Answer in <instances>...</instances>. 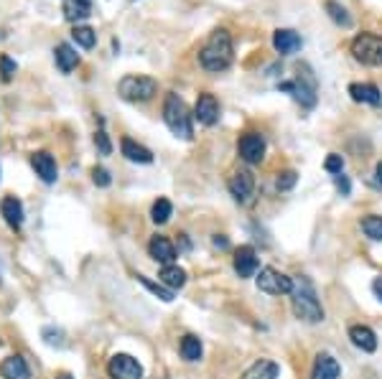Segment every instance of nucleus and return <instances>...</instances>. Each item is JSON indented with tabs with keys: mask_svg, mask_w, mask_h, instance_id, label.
Here are the masks:
<instances>
[{
	"mask_svg": "<svg viewBox=\"0 0 382 379\" xmlns=\"http://www.w3.org/2000/svg\"><path fill=\"white\" fill-rule=\"evenodd\" d=\"M291 308L299 321H306V323H319V321H324V305H321L319 295H316L314 283H311L306 275H301V278L293 280Z\"/></svg>",
	"mask_w": 382,
	"mask_h": 379,
	"instance_id": "nucleus-1",
	"label": "nucleus"
},
{
	"mask_svg": "<svg viewBox=\"0 0 382 379\" xmlns=\"http://www.w3.org/2000/svg\"><path fill=\"white\" fill-rule=\"evenodd\" d=\"M234 59L232 49V36L227 34L225 28H217L214 34L209 36V41L204 43V49L199 51V61L207 72H225Z\"/></svg>",
	"mask_w": 382,
	"mask_h": 379,
	"instance_id": "nucleus-2",
	"label": "nucleus"
},
{
	"mask_svg": "<svg viewBox=\"0 0 382 379\" xmlns=\"http://www.w3.org/2000/svg\"><path fill=\"white\" fill-rule=\"evenodd\" d=\"M163 122H166V127L176 138H181V140H191L194 138L189 107H186V102L179 94L174 92L166 94V102H163Z\"/></svg>",
	"mask_w": 382,
	"mask_h": 379,
	"instance_id": "nucleus-3",
	"label": "nucleus"
},
{
	"mask_svg": "<svg viewBox=\"0 0 382 379\" xmlns=\"http://www.w3.org/2000/svg\"><path fill=\"white\" fill-rule=\"evenodd\" d=\"M117 92H120V97H123L125 102H148L156 97L158 82L143 74H128L120 79Z\"/></svg>",
	"mask_w": 382,
	"mask_h": 379,
	"instance_id": "nucleus-4",
	"label": "nucleus"
},
{
	"mask_svg": "<svg viewBox=\"0 0 382 379\" xmlns=\"http://www.w3.org/2000/svg\"><path fill=\"white\" fill-rule=\"evenodd\" d=\"M352 56L365 67H382V36L359 34L352 41Z\"/></svg>",
	"mask_w": 382,
	"mask_h": 379,
	"instance_id": "nucleus-5",
	"label": "nucleus"
},
{
	"mask_svg": "<svg viewBox=\"0 0 382 379\" xmlns=\"http://www.w3.org/2000/svg\"><path fill=\"white\" fill-rule=\"evenodd\" d=\"M278 89H281V92L293 94V100L301 102L303 107H314L316 105V82L306 74L296 76L293 82H281Z\"/></svg>",
	"mask_w": 382,
	"mask_h": 379,
	"instance_id": "nucleus-6",
	"label": "nucleus"
},
{
	"mask_svg": "<svg viewBox=\"0 0 382 379\" xmlns=\"http://www.w3.org/2000/svg\"><path fill=\"white\" fill-rule=\"evenodd\" d=\"M258 288L268 295H291L293 280L275 268H263L258 275Z\"/></svg>",
	"mask_w": 382,
	"mask_h": 379,
	"instance_id": "nucleus-7",
	"label": "nucleus"
},
{
	"mask_svg": "<svg viewBox=\"0 0 382 379\" xmlns=\"http://www.w3.org/2000/svg\"><path fill=\"white\" fill-rule=\"evenodd\" d=\"M110 379H143L141 362L130 354H115L108 362Z\"/></svg>",
	"mask_w": 382,
	"mask_h": 379,
	"instance_id": "nucleus-8",
	"label": "nucleus"
},
{
	"mask_svg": "<svg viewBox=\"0 0 382 379\" xmlns=\"http://www.w3.org/2000/svg\"><path fill=\"white\" fill-rule=\"evenodd\" d=\"M237 153H240V158L245 163L255 166V163L265 158V138L260 133H245L240 138V143H237Z\"/></svg>",
	"mask_w": 382,
	"mask_h": 379,
	"instance_id": "nucleus-9",
	"label": "nucleus"
},
{
	"mask_svg": "<svg viewBox=\"0 0 382 379\" xmlns=\"http://www.w3.org/2000/svg\"><path fill=\"white\" fill-rule=\"evenodd\" d=\"M227 188H230V194L240 204H248L252 199V194H255V176L248 169L234 171L232 176H230V181H227Z\"/></svg>",
	"mask_w": 382,
	"mask_h": 379,
	"instance_id": "nucleus-10",
	"label": "nucleus"
},
{
	"mask_svg": "<svg viewBox=\"0 0 382 379\" xmlns=\"http://www.w3.org/2000/svg\"><path fill=\"white\" fill-rule=\"evenodd\" d=\"M234 272L240 275V278H255L258 275V255H255V250L250 245H242L234 250V262H232Z\"/></svg>",
	"mask_w": 382,
	"mask_h": 379,
	"instance_id": "nucleus-11",
	"label": "nucleus"
},
{
	"mask_svg": "<svg viewBox=\"0 0 382 379\" xmlns=\"http://www.w3.org/2000/svg\"><path fill=\"white\" fill-rule=\"evenodd\" d=\"M194 118L199 120L201 125L212 127L219 120V102H217L214 94H199V100H197V105H194Z\"/></svg>",
	"mask_w": 382,
	"mask_h": 379,
	"instance_id": "nucleus-12",
	"label": "nucleus"
},
{
	"mask_svg": "<svg viewBox=\"0 0 382 379\" xmlns=\"http://www.w3.org/2000/svg\"><path fill=\"white\" fill-rule=\"evenodd\" d=\"M31 166H34L36 176L41 178L43 184H54L59 178V169H57V160L49 151H36L31 155Z\"/></svg>",
	"mask_w": 382,
	"mask_h": 379,
	"instance_id": "nucleus-13",
	"label": "nucleus"
},
{
	"mask_svg": "<svg viewBox=\"0 0 382 379\" xmlns=\"http://www.w3.org/2000/svg\"><path fill=\"white\" fill-rule=\"evenodd\" d=\"M148 255L161 265H174L176 262V245L163 235H156L148 242Z\"/></svg>",
	"mask_w": 382,
	"mask_h": 379,
	"instance_id": "nucleus-14",
	"label": "nucleus"
},
{
	"mask_svg": "<svg viewBox=\"0 0 382 379\" xmlns=\"http://www.w3.org/2000/svg\"><path fill=\"white\" fill-rule=\"evenodd\" d=\"M0 214H3V219H6V224H8L10 229L23 227L26 211H23V204L18 202L16 196H6V199L0 202Z\"/></svg>",
	"mask_w": 382,
	"mask_h": 379,
	"instance_id": "nucleus-15",
	"label": "nucleus"
},
{
	"mask_svg": "<svg viewBox=\"0 0 382 379\" xmlns=\"http://www.w3.org/2000/svg\"><path fill=\"white\" fill-rule=\"evenodd\" d=\"M341 367L332 354H319L311 369V379H339Z\"/></svg>",
	"mask_w": 382,
	"mask_h": 379,
	"instance_id": "nucleus-16",
	"label": "nucleus"
},
{
	"mask_svg": "<svg viewBox=\"0 0 382 379\" xmlns=\"http://www.w3.org/2000/svg\"><path fill=\"white\" fill-rule=\"evenodd\" d=\"M273 46L278 54L288 56V54H296L301 49V36L291 28H278L273 34Z\"/></svg>",
	"mask_w": 382,
	"mask_h": 379,
	"instance_id": "nucleus-17",
	"label": "nucleus"
},
{
	"mask_svg": "<svg viewBox=\"0 0 382 379\" xmlns=\"http://www.w3.org/2000/svg\"><path fill=\"white\" fill-rule=\"evenodd\" d=\"M0 374H3V379H31L28 364H26L23 356H18V354L3 359V364H0Z\"/></svg>",
	"mask_w": 382,
	"mask_h": 379,
	"instance_id": "nucleus-18",
	"label": "nucleus"
},
{
	"mask_svg": "<svg viewBox=\"0 0 382 379\" xmlns=\"http://www.w3.org/2000/svg\"><path fill=\"white\" fill-rule=\"evenodd\" d=\"M349 338L365 354H372L374 349H377V336H374V331L370 326H352L349 329Z\"/></svg>",
	"mask_w": 382,
	"mask_h": 379,
	"instance_id": "nucleus-19",
	"label": "nucleus"
},
{
	"mask_svg": "<svg viewBox=\"0 0 382 379\" xmlns=\"http://www.w3.org/2000/svg\"><path fill=\"white\" fill-rule=\"evenodd\" d=\"M54 59H57V67L64 74H69V72H74L79 67V54H77V49L72 43H59L57 49H54Z\"/></svg>",
	"mask_w": 382,
	"mask_h": 379,
	"instance_id": "nucleus-20",
	"label": "nucleus"
},
{
	"mask_svg": "<svg viewBox=\"0 0 382 379\" xmlns=\"http://www.w3.org/2000/svg\"><path fill=\"white\" fill-rule=\"evenodd\" d=\"M158 283H163L168 290H181L186 285V270L179 268V265H163L161 272H158Z\"/></svg>",
	"mask_w": 382,
	"mask_h": 379,
	"instance_id": "nucleus-21",
	"label": "nucleus"
},
{
	"mask_svg": "<svg viewBox=\"0 0 382 379\" xmlns=\"http://www.w3.org/2000/svg\"><path fill=\"white\" fill-rule=\"evenodd\" d=\"M349 94H352L354 102H365V105H372V107L382 105V94L374 85H349Z\"/></svg>",
	"mask_w": 382,
	"mask_h": 379,
	"instance_id": "nucleus-22",
	"label": "nucleus"
},
{
	"mask_svg": "<svg viewBox=\"0 0 382 379\" xmlns=\"http://www.w3.org/2000/svg\"><path fill=\"white\" fill-rule=\"evenodd\" d=\"M92 16V0H64V18L69 23H79Z\"/></svg>",
	"mask_w": 382,
	"mask_h": 379,
	"instance_id": "nucleus-23",
	"label": "nucleus"
},
{
	"mask_svg": "<svg viewBox=\"0 0 382 379\" xmlns=\"http://www.w3.org/2000/svg\"><path fill=\"white\" fill-rule=\"evenodd\" d=\"M278 374H281L278 364L270 362V359H260L242 374V379H278Z\"/></svg>",
	"mask_w": 382,
	"mask_h": 379,
	"instance_id": "nucleus-24",
	"label": "nucleus"
},
{
	"mask_svg": "<svg viewBox=\"0 0 382 379\" xmlns=\"http://www.w3.org/2000/svg\"><path fill=\"white\" fill-rule=\"evenodd\" d=\"M120 148H123V155L128 160H133V163H153V153L145 148V145L135 143V140H130V138H123V143H120Z\"/></svg>",
	"mask_w": 382,
	"mask_h": 379,
	"instance_id": "nucleus-25",
	"label": "nucleus"
},
{
	"mask_svg": "<svg viewBox=\"0 0 382 379\" xmlns=\"http://www.w3.org/2000/svg\"><path fill=\"white\" fill-rule=\"evenodd\" d=\"M179 351L186 362H199L201 359V351H204V346H201V338L194 336V334H186L181 338V344H179Z\"/></svg>",
	"mask_w": 382,
	"mask_h": 379,
	"instance_id": "nucleus-26",
	"label": "nucleus"
},
{
	"mask_svg": "<svg viewBox=\"0 0 382 379\" xmlns=\"http://www.w3.org/2000/svg\"><path fill=\"white\" fill-rule=\"evenodd\" d=\"M138 283L148 288L150 293L156 295V298H161L163 303H171V301H174V290H168V288L163 285V283H153V280L145 278V275H138Z\"/></svg>",
	"mask_w": 382,
	"mask_h": 379,
	"instance_id": "nucleus-27",
	"label": "nucleus"
},
{
	"mask_svg": "<svg viewBox=\"0 0 382 379\" xmlns=\"http://www.w3.org/2000/svg\"><path fill=\"white\" fill-rule=\"evenodd\" d=\"M171 214H174V204L168 202V199H158L153 204V209H150V219L156 221V224H166L171 219Z\"/></svg>",
	"mask_w": 382,
	"mask_h": 379,
	"instance_id": "nucleus-28",
	"label": "nucleus"
},
{
	"mask_svg": "<svg viewBox=\"0 0 382 379\" xmlns=\"http://www.w3.org/2000/svg\"><path fill=\"white\" fill-rule=\"evenodd\" d=\"M362 232H365L370 239H374V242H382V217L367 214L365 219H362Z\"/></svg>",
	"mask_w": 382,
	"mask_h": 379,
	"instance_id": "nucleus-29",
	"label": "nucleus"
},
{
	"mask_svg": "<svg viewBox=\"0 0 382 379\" xmlns=\"http://www.w3.org/2000/svg\"><path fill=\"white\" fill-rule=\"evenodd\" d=\"M326 13H329V18H332L336 25H344V28L352 25V16L347 13V8H341L336 0H326Z\"/></svg>",
	"mask_w": 382,
	"mask_h": 379,
	"instance_id": "nucleus-30",
	"label": "nucleus"
},
{
	"mask_svg": "<svg viewBox=\"0 0 382 379\" xmlns=\"http://www.w3.org/2000/svg\"><path fill=\"white\" fill-rule=\"evenodd\" d=\"M72 39H74L82 49H92V46L97 43V34H94V28H90V25H74Z\"/></svg>",
	"mask_w": 382,
	"mask_h": 379,
	"instance_id": "nucleus-31",
	"label": "nucleus"
},
{
	"mask_svg": "<svg viewBox=\"0 0 382 379\" xmlns=\"http://www.w3.org/2000/svg\"><path fill=\"white\" fill-rule=\"evenodd\" d=\"M43 341L49 346H64V331L61 329H54V326H46V329L41 331Z\"/></svg>",
	"mask_w": 382,
	"mask_h": 379,
	"instance_id": "nucleus-32",
	"label": "nucleus"
},
{
	"mask_svg": "<svg viewBox=\"0 0 382 379\" xmlns=\"http://www.w3.org/2000/svg\"><path fill=\"white\" fill-rule=\"evenodd\" d=\"M296 181H299L296 171H283L281 176H278V181H275V186H278V191H291L293 186H296Z\"/></svg>",
	"mask_w": 382,
	"mask_h": 379,
	"instance_id": "nucleus-33",
	"label": "nucleus"
},
{
	"mask_svg": "<svg viewBox=\"0 0 382 379\" xmlns=\"http://www.w3.org/2000/svg\"><path fill=\"white\" fill-rule=\"evenodd\" d=\"M324 169L334 176H339L341 171H344V158H341L339 153H329V158L324 160Z\"/></svg>",
	"mask_w": 382,
	"mask_h": 379,
	"instance_id": "nucleus-34",
	"label": "nucleus"
},
{
	"mask_svg": "<svg viewBox=\"0 0 382 379\" xmlns=\"http://www.w3.org/2000/svg\"><path fill=\"white\" fill-rule=\"evenodd\" d=\"M92 181H94V186H100V188H108V186L112 184L110 171L108 169H100V166H94V169H92Z\"/></svg>",
	"mask_w": 382,
	"mask_h": 379,
	"instance_id": "nucleus-35",
	"label": "nucleus"
},
{
	"mask_svg": "<svg viewBox=\"0 0 382 379\" xmlns=\"http://www.w3.org/2000/svg\"><path fill=\"white\" fill-rule=\"evenodd\" d=\"M94 145H97V151L102 153V155H110V153H112V143H110V138H108V133H105V130H97V133H94Z\"/></svg>",
	"mask_w": 382,
	"mask_h": 379,
	"instance_id": "nucleus-36",
	"label": "nucleus"
},
{
	"mask_svg": "<svg viewBox=\"0 0 382 379\" xmlns=\"http://www.w3.org/2000/svg\"><path fill=\"white\" fill-rule=\"evenodd\" d=\"M0 74H3L6 82L13 79V74H16V61L10 59V56H0Z\"/></svg>",
	"mask_w": 382,
	"mask_h": 379,
	"instance_id": "nucleus-37",
	"label": "nucleus"
},
{
	"mask_svg": "<svg viewBox=\"0 0 382 379\" xmlns=\"http://www.w3.org/2000/svg\"><path fill=\"white\" fill-rule=\"evenodd\" d=\"M336 188H339L344 196H349V181H347V176H341V173L336 176Z\"/></svg>",
	"mask_w": 382,
	"mask_h": 379,
	"instance_id": "nucleus-38",
	"label": "nucleus"
},
{
	"mask_svg": "<svg viewBox=\"0 0 382 379\" xmlns=\"http://www.w3.org/2000/svg\"><path fill=\"white\" fill-rule=\"evenodd\" d=\"M372 293L382 301V275H377V278L372 280Z\"/></svg>",
	"mask_w": 382,
	"mask_h": 379,
	"instance_id": "nucleus-39",
	"label": "nucleus"
},
{
	"mask_svg": "<svg viewBox=\"0 0 382 379\" xmlns=\"http://www.w3.org/2000/svg\"><path fill=\"white\" fill-rule=\"evenodd\" d=\"M212 242H214V247H219V250H227V247H230V242H227V237H222V235H217L214 239H212Z\"/></svg>",
	"mask_w": 382,
	"mask_h": 379,
	"instance_id": "nucleus-40",
	"label": "nucleus"
},
{
	"mask_svg": "<svg viewBox=\"0 0 382 379\" xmlns=\"http://www.w3.org/2000/svg\"><path fill=\"white\" fill-rule=\"evenodd\" d=\"M374 173H377V184L382 186V160L377 163V171H374Z\"/></svg>",
	"mask_w": 382,
	"mask_h": 379,
	"instance_id": "nucleus-41",
	"label": "nucleus"
},
{
	"mask_svg": "<svg viewBox=\"0 0 382 379\" xmlns=\"http://www.w3.org/2000/svg\"><path fill=\"white\" fill-rule=\"evenodd\" d=\"M57 379H72V374H59Z\"/></svg>",
	"mask_w": 382,
	"mask_h": 379,
	"instance_id": "nucleus-42",
	"label": "nucleus"
}]
</instances>
